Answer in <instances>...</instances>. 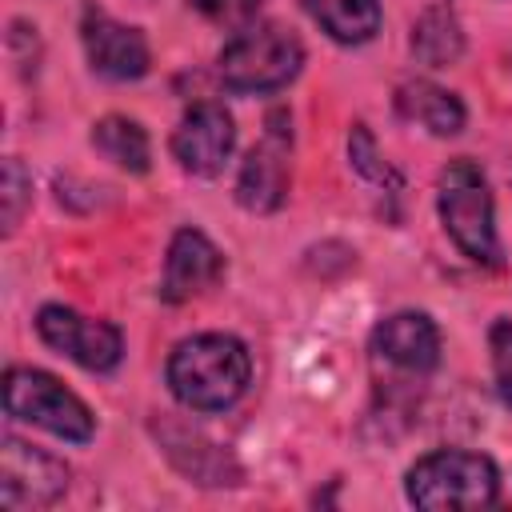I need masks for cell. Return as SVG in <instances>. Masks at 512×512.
Listing matches in <instances>:
<instances>
[{
    "label": "cell",
    "mask_w": 512,
    "mask_h": 512,
    "mask_svg": "<svg viewBox=\"0 0 512 512\" xmlns=\"http://www.w3.org/2000/svg\"><path fill=\"white\" fill-rule=\"evenodd\" d=\"M252 376L248 348L236 336L204 332L176 344L168 360V388L184 408L196 412H224L232 408Z\"/></svg>",
    "instance_id": "1"
},
{
    "label": "cell",
    "mask_w": 512,
    "mask_h": 512,
    "mask_svg": "<svg viewBox=\"0 0 512 512\" xmlns=\"http://www.w3.org/2000/svg\"><path fill=\"white\" fill-rule=\"evenodd\" d=\"M500 476L480 452H428L408 472V500L416 508H488L496 504Z\"/></svg>",
    "instance_id": "2"
},
{
    "label": "cell",
    "mask_w": 512,
    "mask_h": 512,
    "mask_svg": "<svg viewBox=\"0 0 512 512\" xmlns=\"http://www.w3.org/2000/svg\"><path fill=\"white\" fill-rule=\"evenodd\" d=\"M304 64L300 40L280 24H244L220 52V80L232 92H276Z\"/></svg>",
    "instance_id": "3"
},
{
    "label": "cell",
    "mask_w": 512,
    "mask_h": 512,
    "mask_svg": "<svg viewBox=\"0 0 512 512\" xmlns=\"http://www.w3.org/2000/svg\"><path fill=\"white\" fill-rule=\"evenodd\" d=\"M440 220L456 248L476 264H496V224H492V192L484 172L472 160H452L440 172Z\"/></svg>",
    "instance_id": "4"
},
{
    "label": "cell",
    "mask_w": 512,
    "mask_h": 512,
    "mask_svg": "<svg viewBox=\"0 0 512 512\" xmlns=\"http://www.w3.org/2000/svg\"><path fill=\"white\" fill-rule=\"evenodd\" d=\"M4 408H8V416L40 424L52 436L76 440V444L92 440V428H96L88 404L76 392H68L56 376H48L40 368H8V376H4Z\"/></svg>",
    "instance_id": "5"
},
{
    "label": "cell",
    "mask_w": 512,
    "mask_h": 512,
    "mask_svg": "<svg viewBox=\"0 0 512 512\" xmlns=\"http://www.w3.org/2000/svg\"><path fill=\"white\" fill-rule=\"evenodd\" d=\"M64 492H68V464L64 460L40 452L36 444L4 436V448H0V504L8 512L56 504Z\"/></svg>",
    "instance_id": "6"
},
{
    "label": "cell",
    "mask_w": 512,
    "mask_h": 512,
    "mask_svg": "<svg viewBox=\"0 0 512 512\" xmlns=\"http://www.w3.org/2000/svg\"><path fill=\"white\" fill-rule=\"evenodd\" d=\"M36 332L48 348L72 356L80 368L88 372H108L120 364V352H124V340H120V328L108 324V320H88L64 304H44L36 312Z\"/></svg>",
    "instance_id": "7"
},
{
    "label": "cell",
    "mask_w": 512,
    "mask_h": 512,
    "mask_svg": "<svg viewBox=\"0 0 512 512\" xmlns=\"http://www.w3.org/2000/svg\"><path fill=\"white\" fill-rule=\"evenodd\" d=\"M232 140H236V128L224 104L200 100L184 112L180 128L172 132V156L192 176H216L232 152Z\"/></svg>",
    "instance_id": "8"
},
{
    "label": "cell",
    "mask_w": 512,
    "mask_h": 512,
    "mask_svg": "<svg viewBox=\"0 0 512 512\" xmlns=\"http://www.w3.org/2000/svg\"><path fill=\"white\" fill-rule=\"evenodd\" d=\"M288 148H292V132L284 128V112H272L264 140L248 152V160L240 168V180H236L240 208H248V212L280 208V200L288 192Z\"/></svg>",
    "instance_id": "9"
},
{
    "label": "cell",
    "mask_w": 512,
    "mask_h": 512,
    "mask_svg": "<svg viewBox=\"0 0 512 512\" xmlns=\"http://www.w3.org/2000/svg\"><path fill=\"white\" fill-rule=\"evenodd\" d=\"M80 40L88 52V64L108 80H140L148 72V44L136 28L112 20L104 8H84Z\"/></svg>",
    "instance_id": "10"
},
{
    "label": "cell",
    "mask_w": 512,
    "mask_h": 512,
    "mask_svg": "<svg viewBox=\"0 0 512 512\" xmlns=\"http://www.w3.org/2000/svg\"><path fill=\"white\" fill-rule=\"evenodd\" d=\"M372 356H376V364L420 380L440 360V332L424 312H396L384 324H376Z\"/></svg>",
    "instance_id": "11"
},
{
    "label": "cell",
    "mask_w": 512,
    "mask_h": 512,
    "mask_svg": "<svg viewBox=\"0 0 512 512\" xmlns=\"http://www.w3.org/2000/svg\"><path fill=\"white\" fill-rule=\"evenodd\" d=\"M224 272V256L216 252V244L196 232V228H180L168 244V260H164V280H160V300L180 304L200 296L204 288H212Z\"/></svg>",
    "instance_id": "12"
},
{
    "label": "cell",
    "mask_w": 512,
    "mask_h": 512,
    "mask_svg": "<svg viewBox=\"0 0 512 512\" xmlns=\"http://www.w3.org/2000/svg\"><path fill=\"white\" fill-rule=\"evenodd\" d=\"M396 108H400V116L424 124V128L436 132V136H456V132L464 128V104H460L448 88H440V84H432V80L400 84Z\"/></svg>",
    "instance_id": "13"
},
{
    "label": "cell",
    "mask_w": 512,
    "mask_h": 512,
    "mask_svg": "<svg viewBox=\"0 0 512 512\" xmlns=\"http://www.w3.org/2000/svg\"><path fill=\"white\" fill-rule=\"evenodd\" d=\"M304 12L340 44H364L380 28L376 0H300Z\"/></svg>",
    "instance_id": "14"
},
{
    "label": "cell",
    "mask_w": 512,
    "mask_h": 512,
    "mask_svg": "<svg viewBox=\"0 0 512 512\" xmlns=\"http://www.w3.org/2000/svg\"><path fill=\"white\" fill-rule=\"evenodd\" d=\"M412 52L432 68H444V64L460 60L464 32H460V20L448 4H432V8L420 12V20L412 28Z\"/></svg>",
    "instance_id": "15"
},
{
    "label": "cell",
    "mask_w": 512,
    "mask_h": 512,
    "mask_svg": "<svg viewBox=\"0 0 512 512\" xmlns=\"http://www.w3.org/2000/svg\"><path fill=\"white\" fill-rule=\"evenodd\" d=\"M92 144H96L112 164H120V168H128V172H148L152 148H148V132H144L136 120H128V116H104V120L92 128Z\"/></svg>",
    "instance_id": "16"
},
{
    "label": "cell",
    "mask_w": 512,
    "mask_h": 512,
    "mask_svg": "<svg viewBox=\"0 0 512 512\" xmlns=\"http://www.w3.org/2000/svg\"><path fill=\"white\" fill-rule=\"evenodd\" d=\"M492 344V372H496V392L512 408V320H496L488 332Z\"/></svg>",
    "instance_id": "17"
},
{
    "label": "cell",
    "mask_w": 512,
    "mask_h": 512,
    "mask_svg": "<svg viewBox=\"0 0 512 512\" xmlns=\"http://www.w3.org/2000/svg\"><path fill=\"white\" fill-rule=\"evenodd\" d=\"M28 176H24V164L20 160H8L4 164V228L12 232L24 216V200H28Z\"/></svg>",
    "instance_id": "18"
},
{
    "label": "cell",
    "mask_w": 512,
    "mask_h": 512,
    "mask_svg": "<svg viewBox=\"0 0 512 512\" xmlns=\"http://www.w3.org/2000/svg\"><path fill=\"white\" fill-rule=\"evenodd\" d=\"M204 16H212V20H220V24H232V28H244V24H252L256 20V12H260V0H192Z\"/></svg>",
    "instance_id": "19"
},
{
    "label": "cell",
    "mask_w": 512,
    "mask_h": 512,
    "mask_svg": "<svg viewBox=\"0 0 512 512\" xmlns=\"http://www.w3.org/2000/svg\"><path fill=\"white\" fill-rule=\"evenodd\" d=\"M352 160H356V168H360L364 176H376V180L388 176V168H376V164H372V160H376V144H372V136H368L364 128L352 132Z\"/></svg>",
    "instance_id": "20"
}]
</instances>
